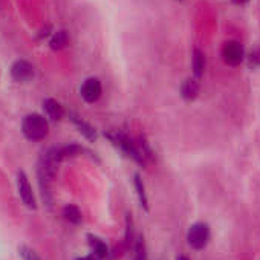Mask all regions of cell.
Returning a JSON list of instances; mask_svg holds the SVG:
<instances>
[{"instance_id":"15","label":"cell","mask_w":260,"mask_h":260,"mask_svg":"<svg viewBox=\"0 0 260 260\" xmlns=\"http://www.w3.org/2000/svg\"><path fill=\"white\" fill-rule=\"evenodd\" d=\"M68 42H69L68 32H66V31H57V32L52 36L49 45H51L52 49H63V48L68 45Z\"/></svg>"},{"instance_id":"10","label":"cell","mask_w":260,"mask_h":260,"mask_svg":"<svg viewBox=\"0 0 260 260\" xmlns=\"http://www.w3.org/2000/svg\"><path fill=\"white\" fill-rule=\"evenodd\" d=\"M63 217L72 225H80L83 222V213L77 205L68 204L63 207Z\"/></svg>"},{"instance_id":"18","label":"cell","mask_w":260,"mask_h":260,"mask_svg":"<svg viewBox=\"0 0 260 260\" xmlns=\"http://www.w3.org/2000/svg\"><path fill=\"white\" fill-rule=\"evenodd\" d=\"M125 243L130 245V242H134V220L130 214H125V234H124Z\"/></svg>"},{"instance_id":"23","label":"cell","mask_w":260,"mask_h":260,"mask_svg":"<svg viewBox=\"0 0 260 260\" xmlns=\"http://www.w3.org/2000/svg\"><path fill=\"white\" fill-rule=\"evenodd\" d=\"M176 260H190L188 257H185V255H178L176 257Z\"/></svg>"},{"instance_id":"14","label":"cell","mask_w":260,"mask_h":260,"mask_svg":"<svg viewBox=\"0 0 260 260\" xmlns=\"http://www.w3.org/2000/svg\"><path fill=\"white\" fill-rule=\"evenodd\" d=\"M205 71V55L201 49H194L193 52V72L196 78H201Z\"/></svg>"},{"instance_id":"22","label":"cell","mask_w":260,"mask_h":260,"mask_svg":"<svg viewBox=\"0 0 260 260\" xmlns=\"http://www.w3.org/2000/svg\"><path fill=\"white\" fill-rule=\"evenodd\" d=\"M234 4H239V5H242V4H245V2H248V0H233Z\"/></svg>"},{"instance_id":"21","label":"cell","mask_w":260,"mask_h":260,"mask_svg":"<svg viewBox=\"0 0 260 260\" xmlns=\"http://www.w3.org/2000/svg\"><path fill=\"white\" fill-rule=\"evenodd\" d=\"M77 260H100L95 254H87V255H83V257H78Z\"/></svg>"},{"instance_id":"17","label":"cell","mask_w":260,"mask_h":260,"mask_svg":"<svg viewBox=\"0 0 260 260\" xmlns=\"http://www.w3.org/2000/svg\"><path fill=\"white\" fill-rule=\"evenodd\" d=\"M19 254L23 260H43L36 249H32L28 245H20L19 246Z\"/></svg>"},{"instance_id":"2","label":"cell","mask_w":260,"mask_h":260,"mask_svg":"<svg viewBox=\"0 0 260 260\" xmlns=\"http://www.w3.org/2000/svg\"><path fill=\"white\" fill-rule=\"evenodd\" d=\"M106 137H107V138L110 140V143H112L115 147H118L125 156L132 158L135 162H138V164H141V166H146V164H147V159L144 158L143 152L140 150L138 143H134L128 137H125V135L121 134V132H109Z\"/></svg>"},{"instance_id":"7","label":"cell","mask_w":260,"mask_h":260,"mask_svg":"<svg viewBox=\"0 0 260 260\" xmlns=\"http://www.w3.org/2000/svg\"><path fill=\"white\" fill-rule=\"evenodd\" d=\"M80 95L86 103H95L101 96V83L98 78H87L80 87Z\"/></svg>"},{"instance_id":"19","label":"cell","mask_w":260,"mask_h":260,"mask_svg":"<svg viewBox=\"0 0 260 260\" xmlns=\"http://www.w3.org/2000/svg\"><path fill=\"white\" fill-rule=\"evenodd\" d=\"M80 153H83V147H80V146H77V144H71V146L61 147V155H63V158H64V156H77V155H80Z\"/></svg>"},{"instance_id":"13","label":"cell","mask_w":260,"mask_h":260,"mask_svg":"<svg viewBox=\"0 0 260 260\" xmlns=\"http://www.w3.org/2000/svg\"><path fill=\"white\" fill-rule=\"evenodd\" d=\"M198 92H199V83L196 78H188L184 81V84L181 87V93L185 100H194Z\"/></svg>"},{"instance_id":"11","label":"cell","mask_w":260,"mask_h":260,"mask_svg":"<svg viewBox=\"0 0 260 260\" xmlns=\"http://www.w3.org/2000/svg\"><path fill=\"white\" fill-rule=\"evenodd\" d=\"M72 118V122L78 127V130L80 132L89 140V141H95L96 140V132H95V128L89 124V122H86L84 119H81L80 116H77V115H71Z\"/></svg>"},{"instance_id":"4","label":"cell","mask_w":260,"mask_h":260,"mask_svg":"<svg viewBox=\"0 0 260 260\" xmlns=\"http://www.w3.org/2000/svg\"><path fill=\"white\" fill-rule=\"evenodd\" d=\"M17 193H19L22 202L25 204V207H28L31 210L37 208V201H36V194L32 191L31 182H29L26 173L22 170L17 173Z\"/></svg>"},{"instance_id":"8","label":"cell","mask_w":260,"mask_h":260,"mask_svg":"<svg viewBox=\"0 0 260 260\" xmlns=\"http://www.w3.org/2000/svg\"><path fill=\"white\" fill-rule=\"evenodd\" d=\"M87 243L92 249V254H95L100 260L106 258L109 255V246L101 237H98L95 234H87Z\"/></svg>"},{"instance_id":"3","label":"cell","mask_w":260,"mask_h":260,"mask_svg":"<svg viewBox=\"0 0 260 260\" xmlns=\"http://www.w3.org/2000/svg\"><path fill=\"white\" fill-rule=\"evenodd\" d=\"M210 240V226L205 222L193 223L187 231V242L193 249H204Z\"/></svg>"},{"instance_id":"12","label":"cell","mask_w":260,"mask_h":260,"mask_svg":"<svg viewBox=\"0 0 260 260\" xmlns=\"http://www.w3.org/2000/svg\"><path fill=\"white\" fill-rule=\"evenodd\" d=\"M134 184H135V190H137V196H138V201L141 204V207L149 211V199H147V193H146V185L141 179L140 175H135L134 176Z\"/></svg>"},{"instance_id":"20","label":"cell","mask_w":260,"mask_h":260,"mask_svg":"<svg viewBox=\"0 0 260 260\" xmlns=\"http://www.w3.org/2000/svg\"><path fill=\"white\" fill-rule=\"evenodd\" d=\"M251 64L252 66H257V64H260V49H255L252 54H251Z\"/></svg>"},{"instance_id":"16","label":"cell","mask_w":260,"mask_h":260,"mask_svg":"<svg viewBox=\"0 0 260 260\" xmlns=\"http://www.w3.org/2000/svg\"><path fill=\"white\" fill-rule=\"evenodd\" d=\"M134 260H147V248L144 237H138L134 245Z\"/></svg>"},{"instance_id":"1","label":"cell","mask_w":260,"mask_h":260,"mask_svg":"<svg viewBox=\"0 0 260 260\" xmlns=\"http://www.w3.org/2000/svg\"><path fill=\"white\" fill-rule=\"evenodd\" d=\"M22 132L29 141H42L48 137L49 125L45 116L39 113H29L23 118Z\"/></svg>"},{"instance_id":"6","label":"cell","mask_w":260,"mask_h":260,"mask_svg":"<svg viewBox=\"0 0 260 260\" xmlns=\"http://www.w3.org/2000/svg\"><path fill=\"white\" fill-rule=\"evenodd\" d=\"M34 66L26 60H17L11 66V77L17 83H29L34 78Z\"/></svg>"},{"instance_id":"5","label":"cell","mask_w":260,"mask_h":260,"mask_svg":"<svg viewBox=\"0 0 260 260\" xmlns=\"http://www.w3.org/2000/svg\"><path fill=\"white\" fill-rule=\"evenodd\" d=\"M222 57H223V61L230 66H237L243 61V48L239 42H226L222 48Z\"/></svg>"},{"instance_id":"9","label":"cell","mask_w":260,"mask_h":260,"mask_svg":"<svg viewBox=\"0 0 260 260\" xmlns=\"http://www.w3.org/2000/svg\"><path fill=\"white\" fill-rule=\"evenodd\" d=\"M43 110H45V113H46L51 119H54V121L61 119L63 115H64L63 106H61L57 100H54V98H45V100H43Z\"/></svg>"}]
</instances>
